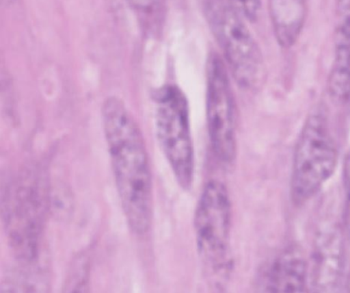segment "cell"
Returning a JSON list of instances; mask_svg holds the SVG:
<instances>
[{"label": "cell", "instance_id": "cell-1", "mask_svg": "<svg viewBox=\"0 0 350 293\" xmlns=\"http://www.w3.org/2000/svg\"><path fill=\"white\" fill-rule=\"evenodd\" d=\"M103 121L122 209L137 235L150 231L152 177L144 138L133 116L116 97L105 100Z\"/></svg>", "mask_w": 350, "mask_h": 293}, {"label": "cell", "instance_id": "cell-2", "mask_svg": "<svg viewBox=\"0 0 350 293\" xmlns=\"http://www.w3.org/2000/svg\"><path fill=\"white\" fill-rule=\"evenodd\" d=\"M232 202L226 185L211 179L201 192L194 213L196 249L206 275L219 289L231 275Z\"/></svg>", "mask_w": 350, "mask_h": 293}, {"label": "cell", "instance_id": "cell-3", "mask_svg": "<svg viewBox=\"0 0 350 293\" xmlns=\"http://www.w3.org/2000/svg\"><path fill=\"white\" fill-rule=\"evenodd\" d=\"M338 147L327 116L321 109L307 117L297 141L290 194L295 206L307 203L335 173Z\"/></svg>", "mask_w": 350, "mask_h": 293}, {"label": "cell", "instance_id": "cell-4", "mask_svg": "<svg viewBox=\"0 0 350 293\" xmlns=\"http://www.w3.org/2000/svg\"><path fill=\"white\" fill-rule=\"evenodd\" d=\"M205 15L237 82L245 88L258 86L264 76L262 54L234 5L206 0Z\"/></svg>", "mask_w": 350, "mask_h": 293}, {"label": "cell", "instance_id": "cell-5", "mask_svg": "<svg viewBox=\"0 0 350 293\" xmlns=\"http://www.w3.org/2000/svg\"><path fill=\"white\" fill-rule=\"evenodd\" d=\"M155 129L159 145L180 188H192L195 173L187 98L178 87L167 85L156 94Z\"/></svg>", "mask_w": 350, "mask_h": 293}, {"label": "cell", "instance_id": "cell-6", "mask_svg": "<svg viewBox=\"0 0 350 293\" xmlns=\"http://www.w3.org/2000/svg\"><path fill=\"white\" fill-rule=\"evenodd\" d=\"M206 123L212 151L221 164L230 167L237 157V112L224 62L212 54L206 66Z\"/></svg>", "mask_w": 350, "mask_h": 293}, {"label": "cell", "instance_id": "cell-7", "mask_svg": "<svg viewBox=\"0 0 350 293\" xmlns=\"http://www.w3.org/2000/svg\"><path fill=\"white\" fill-rule=\"evenodd\" d=\"M344 244L337 225L323 226L317 231L311 257L309 281L317 292L337 290L344 270Z\"/></svg>", "mask_w": 350, "mask_h": 293}, {"label": "cell", "instance_id": "cell-8", "mask_svg": "<svg viewBox=\"0 0 350 293\" xmlns=\"http://www.w3.org/2000/svg\"><path fill=\"white\" fill-rule=\"evenodd\" d=\"M309 266L300 249L289 246L280 253L262 274V290L268 292H304L308 285Z\"/></svg>", "mask_w": 350, "mask_h": 293}, {"label": "cell", "instance_id": "cell-9", "mask_svg": "<svg viewBox=\"0 0 350 293\" xmlns=\"http://www.w3.org/2000/svg\"><path fill=\"white\" fill-rule=\"evenodd\" d=\"M309 0H268L275 39L284 48L295 44L304 30Z\"/></svg>", "mask_w": 350, "mask_h": 293}, {"label": "cell", "instance_id": "cell-10", "mask_svg": "<svg viewBox=\"0 0 350 293\" xmlns=\"http://www.w3.org/2000/svg\"><path fill=\"white\" fill-rule=\"evenodd\" d=\"M328 94L338 103L350 100V42L335 41V55L327 81Z\"/></svg>", "mask_w": 350, "mask_h": 293}, {"label": "cell", "instance_id": "cell-11", "mask_svg": "<svg viewBox=\"0 0 350 293\" xmlns=\"http://www.w3.org/2000/svg\"><path fill=\"white\" fill-rule=\"evenodd\" d=\"M335 40L350 42V0H337Z\"/></svg>", "mask_w": 350, "mask_h": 293}, {"label": "cell", "instance_id": "cell-12", "mask_svg": "<svg viewBox=\"0 0 350 293\" xmlns=\"http://www.w3.org/2000/svg\"><path fill=\"white\" fill-rule=\"evenodd\" d=\"M343 183L345 189L344 222L350 238V151L345 159Z\"/></svg>", "mask_w": 350, "mask_h": 293}, {"label": "cell", "instance_id": "cell-13", "mask_svg": "<svg viewBox=\"0 0 350 293\" xmlns=\"http://www.w3.org/2000/svg\"><path fill=\"white\" fill-rule=\"evenodd\" d=\"M233 1L239 5L248 18L254 19L257 17L261 6V0H233Z\"/></svg>", "mask_w": 350, "mask_h": 293}, {"label": "cell", "instance_id": "cell-14", "mask_svg": "<svg viewBox=\"0 0 350 293\" xmlns=\"http://www.w3.org/2000/svg\"><path fill=\"white\" fill-rule=\"evenodd\" d=\"M129 2L137 10H148L155 6L158 0H129Z\"/></svg>", "mask_w": 350, "mask_h": 293}, {"label": "cell", "instance_id": "cell-15", "mask_svg": "<svg viewBox=\"0 0 350 293\" xmlns=\"http://www.w3.org/2000/svg\"><path fill=\"white\" fill-rule=\"evenodd\" d=\"M349 102H350V100H349Z\"/></svg>", "mask_w": 350, "mask_h": 293}, {"label": "cell", "instance_id": "cell-16", "mask_svg": "<svg viewBox=\"0 0 350 293\" xmlns=\"http://www.w3.org/2000/svg\"><path fill=\"white\" fill-rule=\"evenodd\" d=\"M349 285H350V283H349Z\"/></svg>", "mask_w": 350, "mask_h": 293}]
</instances>
